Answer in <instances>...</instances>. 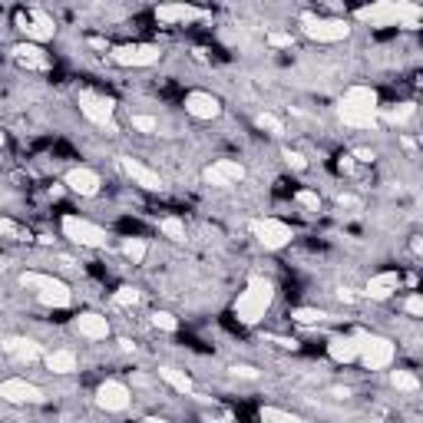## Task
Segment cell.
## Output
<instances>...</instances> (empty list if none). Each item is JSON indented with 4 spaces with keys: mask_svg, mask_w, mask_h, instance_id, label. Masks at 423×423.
<instances>
[{
    "mask_svg": "<svg viewBox=\"0 0 423 423\" xmlns=\"http://www.w3.org/2000/svg\"><path fill=\"white\" fill-rule=\"evenodd\" d=\"M162 57V50L156 43H123L112 50V60L119 66H133V70H142V66H156Z\"/></svg>",
    "mask_w": 423,
    "mask_h": 423,
    "instance_id": "cell-11",
    "label": "cell"
},
{
    "mask_svg": "<svg viewBox=\"0 0 423 423\" xmlns=\"http://www.w3.org/2000/svg\"><path fill=\"white\" fill-rule=\"evenodd\" d=\"M142 423H169V420H162V417H146Z\"/></svg>",
    "mask_w": 423,
    "mask_h": 423,
    "instance_id": "cell-45",
    "label": "cell"
},
{
    "mask_svg": "<svg viewBox=\"0 0 423 423\" xmlns=\"http://www.w3.org/2000/svg\"><path fill=\"white\" fill-rule=\"evenodd\" d=\"M199 17H205V10L188 7V3H162V7H156V20L159 24H192Z\"/></svg>",
    "mask_w": 423,
    "mask_h": 423,
    "instance_id": "cell-19",
    "label": "cell"
},
{
    "mask_svg": "<svg viewBox=\"0 0 423 423\" xmlns=\"http://www.w3.org/2000/svg\"><path fill=\"white\" fill-rule=\"evenodd\" d=\"M285 162L295 169V172H304V169H308V159H304L301 152H295V149H285Z\"/></svg>",
    "mask_w": 423,
    "mask_h": 423,
    "instance_id": "cell-37",
    "label": "cell"
},
{
    "mask_svg": "<svg viewBox=\"0 0 423 423\" xmlns=\"http://www.w3.org/2000/svg\"><path fill=\"white\" fill-rule=\"evenodd\" d=\"M341 123L350 129H377L380 123V106H377V89L373 87H350L337 103Z\"/></svg>",
    "mask_w": 423,
    "mask_h": 423,
    "instance_id": "cell-1",
    "label": "cell"
},
{
    "mask_svg": "<svg viewBox=\"0 0 423 423\" xmlns=\"http://www.w3.org/2000/svg\"><path fill=\"white\" fill-rule=\"evenodd\" d=\"M354 17L371 27H390V24L400 27V24H417L423 17V7L410 3V0H377L371 7H361Z\"/></svg>",
    "mask_w": 423,
    "mask_h": 423,
    "instance_id": "cell-3",
    "label": "cell"
},
{
    "mask_svg": "<svg viewBox=\"0 0 423 423\" xmlns=\"http://www.w3.org/2000/svg\"><path fill=\"white\" fill-rule=\"evenodd\" d=\"M232 373H235V377H245V380H258V377H262V373H258V367H251V364H235V367H232Z\"/></svg>",
    "mask_w": 423,
    "mask_h": 423,
    "instance_id": "cell-39",
    "label": "cell"
},
{
    "mask_svg": "<svg viewBox=\"0 0 423 423\" xmlns=\"http://www.w3.org/2000/svg\"><path fill=\"white\" fill-rule=\"evenodd\" d=\"M397 357V344L380 334H357V361L367 371H384Z\"/></svg>",
    "mask_w": 423,
    "mask_h": 423,
    "instance_id": "cell-6",
    "label": "cell"
},
{
    "mask_svg": "<svg viewBox=\"0 0 423 423\" xmlns=\"http://www.w3.org/2000/svg\"><path fill=\"white\" fill-rule=\"evenodd\" d=\"M301 30L304 37L314 43H341L350 37V24L341 17H314V13H301Z\"/></svg>",
    "mask_w": 423,
    "mask_h": 423,
    "instance_id": "cell-7",
    "label": "cell"
},
{
    "mask_svg": "<svg viewBox=\"0 0 423 423\" xmlns=\"http://www.w3.org/2000/svg\"><path fill=\"white\" fill-rule=\"evenodd\" d=\"M73 327L80 331V337H87V341H106V337H110V318H106V314H96V311L76 314Z\"/></svg>",
    "mask_w": 423,
    "mask_h": 423,
    "instance_id": "cell-18",
    "label": "cell"
},
{
    "mask_svg": "<svg viewBox=\"0 0 423 423\" xmlns=\"http://www.w3.org/2000/svg\"><path fill=\"white\" fill-rule=\"evenodd\" d=\"M390 384L397 387V390H403V394H417L420 390V380H417L413 371H394L390 373Z\"/></svg>",
    "mask_w": 423,
    "mask_h": 423,
    "instance_id": "cell-29",
    "label": "cell"
},
{
    "mask_svg": "<svg viewBox=\"0 0 423 423\" xmlns=\"http://www.w3.org/2000/svg\"><path fill=\"white\" fill-rule=\"evenodd\" d=\"M146 251H149L146 238H126V242H123V255H126V258H129L133 265L142 262V258H146Z\"/></svg>",
    "mask_w": 423,
    "mask_h": 423,
    "instance_id": "cell-30",
    "label": "cell"
},
{
    "mask_svg": "<svg viewBox=\"0 0 423 423\" xmlns=\"http://www.w3.org/2000/svg\"><path fill=\"white\" fill-rule=\"evenodd\" d=\"M413 116H417V106H413V103H400V106H394V110H380V119L390 123V126L410 123Z\"/></svg>",
    "mask_w": 423,
    "mask_h": 423,
    "instance_id": "cell-26",
    "label": "cell"
},
{
    "mask_svg": "<svg viewBox=\"0 0 423 423\" xmlns=\"http://www.w3.org/2000/svg\"><path fill=\"white\" fill-rule=\"evenodd\" d=\"M13 60L27 66V70H47V53L40 50L37 43H17L13 47Z\"/></svg>",
    "mask_w": 423,
    "mask_h": 423,
    "instance_id": "cell-23",
    "label": "cell"
},
{
    "mask_svg": "<svg viewBox=\"0 0 423 423\" xmlns=\"http://www.w3.org/2000/svg\"><path fill=\"white\" fill-rule=\"evenodd\" d=\"M63 186L70 188L73 195H83V199H93V195H100V175L93 172V169H87V165H76V169H70V172L63 175Z\"/></svg>",
    "mask_w": 423,
    "mask_h": 423,
    "instance_id": "cell-17",
    "label": "cell"
},
{
    "mask_svg": "<svg viewBox=\"0 0 423 423\" xmlns=\"http://www.w3.org/2000/svg\"><path fill=\"white\" fill-rule=\"evenodd\" d=\"M119 169H123V172L133 179V186L146 188V192H162V188H165L162 175L156 172V169H149L146 162L133 159V156H119Z\"/></svg>",
    "mask_w": 423,
    "mask_h": 423,
    "instance_id": "cell-14",
    "label": "cell"
},
{
    "mask_svg": "<svg viewBox=\"0 0 423 423\" xmlns=\"http://www.w3.org/2000/svg\"><path fill=\"white\" fill-rule=\"evenodd\" d=\"M152 327H159V331H165V334H175L179 331V321H175V314L169 311H152Z\"/></svg>",
    "mask_w": 423,
    "mask_h": 423,
    "instance_id": "cell-34",
    "label": "cell"
},
{
    "mask_svg": "<svg viewBox=\"0 0 423 423\" xmlns=\"http://www.w3.org/2000/svg\"><path fill=\"white\" fill-rule=\"evenodd\" d=\"M295 202H298V205L308 212V215H318V212H321V195H318L314 188H298Z\"/></svg>",
    "mask_w": 423,
    "mask_h": 423,
    "instance_id": "cell-31",
    "label": "cell"
},
{
    "mask_svg": "<svg viewBox=\"0 0 423 423\" xmlns=\"http://www.w3.org/2000/svg\"><path fill=\"white\" fill-rule=\"evenodd\" d=\"M112 301H116L119 308H129V304H136V301H139V291L133 285H123L116 295H112Z\"/></svg>",
    "mask_w": 423,
    "mask_h": 423,
    "instance_id": "cell-36",
    "label": "cell"
},
{
    "mask_svg": "<svg viewBox=\"0 0 423 423\" xmlns=\"http://www.w3.org/2000/svg\"><path fill=\"white\" fill-rule=\"evenodd\" d=\"M159 232L165 238H172V242H186V222H182V218H175V215L159 218Z\"/></svg>",
    "mask_w": 423,
    "mask_h": 423,
    "instance_id": "cell-28",
    "label": "cell"
},
{
    "mask_svg": "<svg viewBox=\"0 0 423 423\" xmlns=\"http://www.w3.org/2000/svg\"><path fill=\"white\" fill-rule=\"evenodd\" d=\"M159 377H162V380H165L169 387H172L175 394H182V397H188V394L195 390L192 377H188L186 371H179V367H169V364H162V367H159Z\"/></svg>",
    "mask_w": 423,
    "mask_h": 423,
    "instance_id": "cell-24",
    "label": "cell"
},
{
    "mask_svg": "<svg viewBox=\"0 0 423 423\" xmlns=\"http://www.w3.org/2000/svg\"><path fill=\"white\" fill-rule=\"evenodd\" d=\"M258 417H262V423H301V417L281 410V407H262Z\"/></svg>",
    "mask_w": 423,
    "mask_h": 423,
    "instance_id": "cell-33",
    "label": "cell"
},
{
    "mask_svg": "<svg viewBox=\"0 0 423 423\" xmlns=\"http://www.w3.org/2000/svg\"><path fill=\"white\" fill-rule=\"evenodd\" d=\"M0 235H20V228H17V225L10 222V218H3V215H0Z\"/></svg>",
    "mask_w": 423,
    "mask_h": 423,
    "instance_id": "cell-42",
    "label": "cell"
},
{
    "mask_svg": "<svg viewBox=\"0 0 423 423\" xmlns=\"http://www.w3.org/2000/svg\"><path fill=\"white\" fill-rule=\"evenodd\" d=\"M245 175L248 172H245V165L238 159H215L209 169H205V182L215 188H228V186H238Z\"/></svg>",
    "mask_w": 423,
    "mask_h": 423,
    "instance_id": "cell-15",
    "label": "cell"
},
{
    "mask_svg": "<svg viewBox=\"0 0 423 423\" xmlns=\"http://www.w3.org/2000/svg\"><path fill=\"white\" fill-rule=\"evenodd\" d=\"M354 156H357L361 162H373V152H371V149H357Z\"/></svg>",
    "mask_w": 423,
    "mask_h": 423,
    "instance_id": "cell-43",
    "label": "cell"
},
{
    "mask_svg": "<svg viewBox=\"0 0 423 423\" xmlns=\"http://www.w3.org/2000/svg\"><path fill=\"white\" fill-rule=\"evenodd\" d=\"M337 205H341V209H361V199H357V195H344V192H341V195H337Z\"/></svg>",
    "mask_w": 423,
    "mask_h": 423,
    "instance_id": "cell-41",
    "label": "cell"
},
{
    "mask_svg": "<svg viewBox=\"0 0 423 423\" xmlns=\"http://www.w3.org/2000/svg\"><path fill=\"white\" fill-rule=\"evenodd\" d=\"M129 403H133V394H129V387L123 380H103L96 387V407L106 413H123L129 410Z\"/></svg>",
    "mask_w": 423,
    "mask_h": 423,
    "instance_id": "cell-13",
    "label": "cell"
},
{
    "mask_svg": "<svg viewBox=\"0 0 423 423\" xmlns=\"http://www.w3.org/2000/svg\"><path fill=\"white\" fill-rule=\"evenodd\" d=\"M403 311L410 314V318H423V298L420 295H410V298L403 301Z\"/></svg>",
    "mask_w": 423,
    "mask_h": 423,
    "instance_id": "cell-38",
    "label": "cell"
},
{
    "mask_svg": "<svg viewBox=\"0 0 423 423\" xmlns=\"http://www.w3.org/2000/svg\"><path fill=\"white\" fill-rule=\"evenodd\" d=\"M186 112L195 116V119H202V123H209V119H218L222 116V100L205 93V89H192V93H186Z\"/></svg>",
    "mask_w": 423,
    "mask_h": 423,
    "instance_id": "cell-16",
    "label": "cell"
},
{
    "mask_svg": "<svg viewBox=\"0 0 423 423\" xmlns=\"http://www.w3.org/2000/svg\"><path fill=\"white\" fill-rule=\"evenodd\" d=\"M272 304H274V281L265 278V274H251L245 291L235 298V308H232V311H235V318L242 324L255 327L265 314L272 311Z\"/></svg>",
    "mask_w": 423,
    "mask_h": 423,
    "instance_id": "cell-2",
    "label": "cell"
},
{
    "mask_svg": "<svg viewBox=\"0 0 423 423\" xmlns=\"http://www.w3.org/2000/svg\"><path fill=\"white\" fill-rule=\"evenodd\" d=\"M76 106H80V112L87 116L93 126H100V129H106V136H116L119 129H116V123H112V116H116V103L106 100V96H100V93H89V89H83L80 96H76Z\"/></svg>",
    "mask_w": 423,
    "mask_h": 423,
    "instance_id": "cell-9",
    "label": "cell"
},
{
    "mask_svg": "<svg viewBox=\"0 0 423 423\" xmlns=\"http://www.w3.org/2000/svg\"><path fill=\"white\" fill-rule=\"evenodd\" d=\"M268 43H272V47H295V37H291V34H278V30H274V34H268Z\"/></svg>",
    "mask_w": 423,
    "mask_h": 423,
    "instance_id": "cell-40",
    "label": "cell"
},
{
    "mask_svg": "<svg viewBox=\"0 0 423 423\" xmlns=\"http://www.w3.org/2000/svg\"><path fill=\"white\" fill-rule=\"evenodd\" d=\"M43 364L50 373H73L76 371V354L73 350H50L43 354Z\"/></svg>",
    "mask_w": 423,
    "mask_h": 423,
    "instance_id": "cell-25",
    "label": "cell"
},
{
    "mask_svg": "<svg viewBox=\"0 0 423 423\" xmlns=\"http://www.w3.org/2000/svg\"><path fill=\"white\" fill-rule=\"evenodd\" d=\"M20 285H24L27 291H34L37 301L40 304H47V308H70V301H73V291L66 288V281L53 278V274L24 272L20 274Z\"/></svg>",
    "mask_w": 423,
    "mask_h": 423,
    "instance_id": "cell-4",
    "label": "cell"
},
{
    "mask_svg": "<svg viewBox=\"0 0 423 423\" xmlns=\"http://www.w3.org/2000/svg\"><path fill=\"white\" fill-rule=\"evenodd\" d=\"M248 228H251V238H255L265 251H281L285 245H291V238H295V228L288 222H281V218H251Z\"/></svg>",
    "mask_w": 423,
    "mask_h": 423,
    "instance_id": "cell-8",
    "label": "cell"
},
{
    "mask_svg": "<svg viewBox=\"0 0 423 423\" xmlns=\"http://www.w3.org/2000/svg\"><path fill=\"white\" fill-rule=\"evenodd\" d=\"M301 423H311V420H301Z\"/></svg>",
    "mask_w": 423,
    "mask_h": 423,
    "instance_id": "cell-47",
    "label": "cell"
},
{
    "mask_svg": "<svg viewBox=\"0 0 423 423\" xmlns=\"http://www.w3.org/2000/svg\"><path fill=\"white\" fill-rule=\"evenodd\" d=\"M0 348L7 350L10 357H17V361H37V357H43V348H40L37 341H30V337H7Z\"/></svg>",
    "mask_w": 423,
    "mask_h": 423,
    "instance_id": "cell-22",
    "label": "cell"
},
{
    "mask_svg": "<svg viewBox=\"0 0 423 423\" xmlns=\"http://www.w3.org/2000/svg\"><path fill=\"white\" fill-rule=\"evenodd\" d=\"M0 397L7 400V403H20V407H37L43 403V390L37 384H30L27 377H7V380H0Z\"/></svg>",
    "mask_w": 423,
    "mask_h": 423,
    "instance_id": "cell-10",
    "label": "cell"
},
{
    "mask_svg": "<svg viewBox=\"0 0 423 423\" xmlns=\"http://www.w3.org/2000/svg\"><path fill=\"white\" fill-rule=\"evenodd\" d=\"M255 126L265 129L268 136H281V133H285V126H281V119H278L274 112H258V116H255Z\"/></svg>",
    "mask_w": 423,
    "mask_h": 423,
    "instance_id": "cell-32",
    "label": "cell"
},
{
    "mask_svg": "<svg viewBox=\"0 0 423 423\" xmlns=\"http://www.w3.org/2000/svg\"><path fill=\"white\" fill-rule=\"evenodd\" d=\"M3 146H7V133L0 129V149H3Z\"/></svg>",
    "mask_w": 423,
    "mask_h": 423,
    "instance_id": "cell-46",
    "label": "cell"
},
{
    "mask_svg": "<svg viewBox=\"0 0 423 423\" xmlns=\"http://www.w3.org/2000/svg\"><path fill=\"white\" fill-rule=\"evenodd\" d=\"M291 318L298 324H304V327H314V324H324V321H334V314L321 311V308H295L291 311Z\"/></svg>",
    "mask_w": 423,
    "mask_h": 423,
    "instance_id": "cell-27",
    "label": "cell"
},
{
    "mask_svg": "<svg viewBox=\"0 0 423 423\" xmlns=\"http://www.w3.org/2000/svg\"><path fill=\"white\" fill-rule=\"evenodd\" d=\"M327 354L334 364H354L357 361V334H334L327 341Z\"/></svg>",
    "mask_w": 423,
    "mask_h": 423,
    "instance_id": "cell-21",
    "label": "cell"
},
{
    "mask_svg": "<svg viewBox=\"0 0 423 423\" xmlns=\"http://www.w3.org/2000/svg\"><path fill=\"white\" fill-rule=\"evenodd\" d=\"M17 24H20V30L27 34V40H34V43H47V40H53V34H57L53 17L47 10H40V7L20 13V17H17Z\"/></svg>",
    "mask_w": 423,
    "mask_h": 423,
    "instance_id": "cell-12",
    "label": "cell"
},
{
    "mask_svg": "<svg viewBox=\"0 0 423 423\" xmlns=\"http://www.w3.org/2000/svg\"><path fill=\"white\" fill-rule=\"evenodd\" d=\"M60 232H63V238H70L80 248H106L110 245L106 228H100L96 222H89V218L76 215V212H66L60 218Z\"/></svg>",
    "mask_w": 423,
    "mask_h": 423,
    "instance_id": "cell-5",
    "label": "cell"
},
{
    "mask_svg": "<svg viewBox=\"0 0 423 423\" xmlns=\"http://www.w3.org/2000/svg\"><path fill=\"white\" fill-rule=\"evenodd\" d=\"M400 288V274L397 272H380L373 274L371 281H367V288H364V298L371 301H387L394 291Z\"/></svg>",
    "mask_w": 423,
    "mask_h": 423,
    "instance_id": "cell-20",
    "label": "cell"
},
{
    "mask_svg": "<svg viewBox=\"0 0 423 423\" xmlns=\"http://www.w3.org/2000/svg\"><path fill=\"white\" fill-rule=\"evenodd\" d=\"M133 129H136V133H146V136H152V133L159 129V119H156V116H149V112H136V116H133Z\"/></svg>",
    "mask_w": 423,
    "mask_h": 423,
    "instance_id": "cell-35",
    "label": "cell"
},
{
    "mask_svg": "<svg viewBox=\"0 0 423 423\" xmlns=\"http://www.w3.org/2000/svg\"><path fill=\"white\" fill-rule=\"evenodd\" d=\"M341 169H344V172H350V169H354V162H350V156H341Z\"/></svg>",
    "mask_w": 423,
    "mask_h": 423,
    "instance_id": "cell-44",
    "label": "cell"
}]
</instances>
